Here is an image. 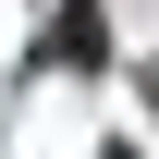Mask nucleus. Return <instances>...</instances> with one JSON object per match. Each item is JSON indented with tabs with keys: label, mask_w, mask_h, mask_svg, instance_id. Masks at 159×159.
Returning a JSON list of instances; mask_svg holds the SVG:
<instances>
[{
	"label": "nucleus",
	"mask_w": 159,
	"mask_h": 159,
	"mask_svg": "<svg viewBox=\"0 0 159 159\" xmlns=\"http://www.w3.org/2000/svg\"><path fill=\"white\" fill-rule=\"evenodd\" d=\"M110 159H135V147H110Z\"/></svg>",
	"instance_id": "obj_1"
}]
</instances>
